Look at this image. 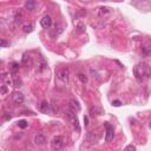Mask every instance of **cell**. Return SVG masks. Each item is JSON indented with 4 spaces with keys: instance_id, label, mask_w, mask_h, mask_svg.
<instances>
[{
    "instance_id": "6da1fadb",
    "label": "cell",
    "mask_w": 151,
    "mask_h": 151,
    "mask_svg": "<svg viewBox=\"0 0 151 151\" xmlns=\"http://www.w3.org/2000/svg\"><path fill=\"white\" fill-rule=\"evenodd\" d=\"M134 72H135V76H136L137 80H142L143 77L150 78V76H151L150 66H149L146 63H139V64L135 67Z\"/></svg>"
},
{
    "instance_id": "7a4b0ae2",
    "label": "cell",
    "mask_w": 151,
    "mask_h": 151,
    "mask_svg": "<svg viewBox=\"0 0 151 151\" xmlns=\"http://www.w3.org/2000/svg\"><path fill=\"white\" fill-rule=\"evenodd\" d=\"M65 116L67 118V121L72 124V126L76 129V131L77 132H80V125H79V121L77 118V116H76V111H73L71 107H65Z\"/></svg>"
},
{
    "instance_id": "3957f363",
    "label": "cell",
    "mask_w": 151,
    "mask_h": 151,
    "mask_svg": "<svg viewBox=\"0 0 151 151\" xmlns=\"http://www.w3.org/2000/svg\"><path fill=\"white\" fill-rule=\"evenodd\" d=\"M57 78H58L63 84H67L70 78V70L67 67H62L57 71Z\"/></svg>"
},
{
    "instance_id": "277c9868",
    "label": "cell",
    "mask_w": 151,
    "mask_h": 151,
    "mask_svg": "<svg viewBox=\"0 0 151 151\" xmlns=\"http://www.w3.org/2000/svg\"><path fill=\"white\" fill-rule=\"evenodd\" d=\"M64 145H65V138L63 136H55L51 142V146L53 150H60L64 148Z\"/></svg>"
},
{
    "instance_id": "5b68a950",
    "label": "cell",
    "mask_w": 151,
    "mask_h": 151,
    "mask_svg": "<svg viewBox=\"0 0 151 151\" xmlns=\"http://www.w3.org/2000/svg\"><path fill=\"white\" fill-rule=\"evenodd\" d=\"M25 100V97H24V94L20 92V91H14L12 93V102L15 104V105H20L23 104Z\"/></svg>"
},
{
    "instance_id": "8992f818",
    "label": "cell",
    "mask_w": 151,
    "mask_h": 151,
    "mask_svg": "<svg viewBox=\"0 0 151 151\" xmlns=\"http://www.w3.org/2000/svg\"><path fill=\"white\" fill-rule=\"evenodd\" d=\"M34 144L38 146H43L46 144V137L43 134H37L34 136Z\"/></svg>"
},
{
    "instance_id": "52a82bcc",
    "label": "cell",
    "mask_w": 151,
    "mask_h": 151,
    "mask_svg": "<svg viewBox=\"0 0 151 151\" xmlns=\"http://www.w3.org/2000/svg\"><path fill=\"white\" fill-rule=\"evenodd\" d=\"M40 25L43 28H50L51 25H52V19L50 15H44L42 19H40Z\"/></svg>"
},
{
    "instance_id": "ba28073f",
    "label": "cell",
    "mask_w": 151,
    "mask_h": 151,
    "mask_svg": "<svg viewBox=\"0 0 151 151\" xmlns=\"http://www.w3.org/2000/svg\"><path fill=\"white\" fill-rule=\"evenodd\" d=\"M113 135H115V132H113V129L110 126V125H106V136H105V142H111V139L113 138Z\"/></svg>"
},
{
    "instance_id": "9c48e42d",
    "label": "cell",
    "mask_w": 151,
    "mask_h": 151,
    "mask_svg": "<svg viewBox=\"0 0 151 151\" xmlns=\"http://www.w3.org/2000/svg\"><path fill=\"white\" fill-rule=\"evenodd\" d=\"M69 107H71L73 111H76V112H78V111H80V105H79V103L76 100V99H70V102H69Z\"/></svg>"
},
{
    "instance_id": "30bf717a",
    "label": "cell",
    "mask_w": 151,
    "mask_h": 151,
    "mask_svg": "<svg viewBox=\"0 0 151 151\" xmlns=\"http://www.w3.org/2000/svg\"><path fill=\"white\" fill-rule=\"evenodd\" d=\"M50 105H51V104H48L46 100H43V102L39 104V111L43 112V113H47V112L50 111Z\"/></svg>"
},
{
    "instance_id": "8fae6325",
    "label": "cell",
    "mask_w": 151,
    "mask_h": 151,
    "mask_svg": "<svg viewBox=\"0 0 151 151\" xmlns=\"http://www.w3.org/2000/svg\"><path fill=\"white\" fill-rule=\"evenodd\" d=\"M25 8L32 12L35 8V0H25Z\"/></svg>"
},
{
    "instance_id": "7c38bea8",
    "label": "cell",
    "mask_w": 151,
    "mask_h": 151,
    "mask_svg": "<svg viewBox=\"0 0 151 151\" xmlns=\"http://www.w3.org/2000/svg\"><path fill=\"white\" fill-rule=\"evenodd\" d=\"M142 54L144 57H150L151 55V45L150 44H145L142 47Z\"/></svg>"
},
{
    "instance_id": "4fadbf2b",
    "label": "cell",
    "mask_w": 151,
    "mask_h": 151,
    "mask_svg": "<svg viewBox=\"0 0 151 151\" xmlns=\"http://www.w3.org/2000/svg\"><path fill=\"white\" fill-rule=\"evenodd\" d=\"M8 69H10V72H11V73L15 74V73L19 71V64H18L17 62H12V63H10Z\"/></svg>"
},
{
    "instance_id": "5bb4252c",
    "label": "cell",
    "mask_w": 151,
    "mask_h": 151,
    "mask_svg": "<svg viewBox=\"0 0 151 151\" xmlns=\"http://www.w3.org/2000/svg\"><path fill=\"white\" fill-rule=\"evenodd\" d=\"M90 113H91V116H100L103 113V111L100 109L96 107V106H92L91 110H90Z\"/></svg>"
},
{
    "instance_id": "9a60e30c",
    "label": "cell",
    "mask_w": 151,
    "mask_h": 151,
    "mask_svg": "<svg viewBox=\"0 0 151 151\" xmlns=\"http://www.w3.org/2000/svg\"><path fill=\"white\" fill-rule=\"evenodd\" d=\"M86 139H87V142H89V143H94V142L97 141V137L94 136V132H93V131H91V132H89V134H87Z\"/></svg>"
},
{
    "instance_id": "2e32d148",
    "label": "cell",
    "mask_w": 151,
    "mask_h": 151,
    "mask_svg": "<svg viewBox=\"0 0 151 151\" xmlns=\"http://www.w3.org/2000/svg\"><path fill=\"white\" fill-rule=\"evenodd\" d=\"M18 126L20 127V129H26L27 126H28V123L25 121V119H21V121H18Z\"/></svg>"
},
{
    "instance_id": "e0dca14e",
    "label": "cell",
    "mask_w": 151,
    "mask_h": 151,
    "mask_svg": "<svg viewBox=\"0 0 151 151\" xmlns=\"http://www.w3.org/2000/svg\"><path fill=\"white\" fill-rule=\"evenodd\" d=\"M77 77H78V79H79L83 84H86V83H87V76H85L84 73H78Z\"/></svg>"
},
{
    "instance_id": "ac0fdd59",
    "label": "cell",
    "mask_w": 151,
    "mask_h": 151,
    "mask_svg": "<svg viewBox=\"0 0 151 151\" xmlns=\"http://www.w3.org/2000/svg\"><path fill=\"white\" fill-rule=\"evenodd\" d=\"M110 13V10L107 7H100L99 10V15H105V14H109Z\"/></svg>"
},
{
    "instance_id": "d6986e66",
    "label": "cell",
    "mask_w": 151,
    "mask_h": 151,
    "mask_svg": "<svg viewBox=\"0 0 151 151\" xmlns=\"http://www.w3.org/2000/svg\"><path fill=\"white\" fill-rule=\"evenodd\" d=\"M32 28H33V25H24V26H23V31H24L25 33L32 32Z\"/></svg>"
},
{
    "instance_id": "ffe728a7",
    "label": "cell",
    "mask_w": 151,
    "mask_h": 151,
    "mask_svg": "<svg viewBox=\"0 0 151 151\" xmlns=\"http://www.w3.org/2000/svg\"><path fill=\"white\" fill-rule=\"evenodd\" d=\"M30 60H31V58H30V54H27V53H25V54H24V57H23V64H25V65H27Z\"/></svg>"
},
{
    "instance_id": "44dd1931",
    "label": "cell",
    "mask_w": 151,
    "mask_h": 151,
    "mask_svg": "<svg viewBox=\"0 0 151 151\" xmlns=\"http://www.w3.org/2000/svg\"><path fill=\"white\" fill-rule=\"evenodd\" d=\"M8 76H10V73H3V77H1V78H3V80H5L7 84H11L12 82L10 80V77H8Z\"/></svg>"
},
{
    "instance_id": "7402d4cb",
    "label": "cell",
    "mask_w": 151,
    "mask_h": 151,
    "mask_svg": "<svg viewBox=\"0 0 151 151\" xmlns=\"http://www.w3.org/2000/svg\"><path fill=\"white\" fill-rule=\"evenodd\" d=\"M77 30H78V32H85V25L84 24H82V23H79L78 25H77Z\"/></svg>"
},
{
    "instance_id": "603a6c76",
    "label": "cell",
    "mask_w": 151,
    "mask_h": 151,
    "mask_svg": "<svg viewBox=\"0 0 151 151\" xmlns=\"http://www.w3.org/2000/svg\"><path fill=\"white\" fill-rule=\"evenodd\" d=\"M90 71H91V73H92V76H93V78H97V79L99 78V74H98V72H97L96 70H94V69H91Z\"/></svg>"
},
{
    "instance_id": "cb8c5ba5",
    "label": "cell",
    "mask_w": 151,
    "mask_h": 151,
    "mask_svg": "<svg viewBox=\"0 0 151 151\" xmlns=\"http://www.w3.org/2000/svg\"><path fill=\"white\" fill-rule=\"evenodd\" d=\"M0 93H1V94H6V93H7V87H6V85H1V87H0Z\"/></svg>"
},
{
    "instance_id": "d4e9b609",
    "label": "cell",
    "mask_w": 151,
    "mask_h": 151,
    "mask_svg": "<svg viewBox=\"0 0 151 151\" xmlns=\"http://www.w3.org/2000/svg\"><path fill=\"white\" fill-rule=\"evenodd\" d=\"M13 84H14V86H21V80L20 79H14L13 80Z\"/></svg>"
},
{
    "instance_id": "484cf974",
    "label": "cell",
    "mask_w": 151,
    "mask_h": 151,
    "mask_svg": "<svg viewBox=\"0 0 151 151\" xmlns=\"http://www.w3.org/2000/svg\"><path fill=\"white\" fill-rule=\"evenodd\" d=\"M51 106H52V111H53V112H57V111H58V106H57L54 103H52Z\"/></svg>"
},
{
    "instance_id": "4316f807",
    "label": "cell",
    "mask_w": 151,
    "mask_h": 151,
    "mask_svg": "<svg viewBox=\"0 0 151 151\" xmlns=\"http://www.w3.org/2000/svg\"><path fill=\"white\" fill-rule=\"evenodd\" d=\"M125 149H126V150H136V148H135L134 145H127Z\"/></svg>"
},
{
    "instance_id": "83f0119b",
    "label": "cell",
    "mask_w": 151,
    "mask_h": 151,
    "mask_svg": "<svg viewBox=\"0 0 151 151\" xmlns=\"http://www.w3.org/2000/svg\"><path fill=\"white\" fill-rule=\"evenodd\" d=\"M121 102L119 100H115V102H113V105H115V106H121Z\"/></svg>"
},
{
    "instance_id": "f1b7e54d",
    "label": "cell",
    "mask_w": 151,
    "mask_h": 151,
    "mask_svg": "<svg viewBox=\"0 0 151 151\" xmlns=\"http://www.w3.org/2000/svg\"><path fill=\"white\" fill-rule=\"evenodd\" d=\"M5 119L10 121V119H11V115H8V113H5Z\"/></svg>"
},
{
    "instance_id": "f546056e",
    "label": "cell",
    "mask_w": 151,
    "mask_h": 151,
    "mask_svg": "<svg viewBox=\"0 0 151 151\" xmlns=\"http://www.w3.org/2000/svg\"><path fill=\"white\" fill-rule=\"evenodd\" d=\"M6 45H7V43H6V42H5L4 39H3V40H1V46H3V47H5Z\"/></svg>"
},
{
    "instance_id": "4dcf8cb0",
    "label": "cell",
    "mask_w": 151,
    "mask_h": 151,
    "mask_svg": "<svg viewBox=\"0 0 151 151\" xmlns=\"http://www.w3.org/2000/svg\"><path fill=\"white\" fill-rule=\"evenodd\" d=\"M84 121H85V125H87V124H89V118H87V117H85V118H84Z\"/></svg>"
},
{
    "instance_id": "1f68e13d",
    "label": "cell",
    "mask_w": 151,
    "mask_h": 151,
    "mask_svg": "<svg viewBox=\"0 0 151 151\" xmlns=\"http://www.w3.org/2000/svg\"><path fill=\"white\" fill-rule=\"evenodd\" d=\"M150 127H151V122H150Z\"/></svg>"
}]
</instances>
